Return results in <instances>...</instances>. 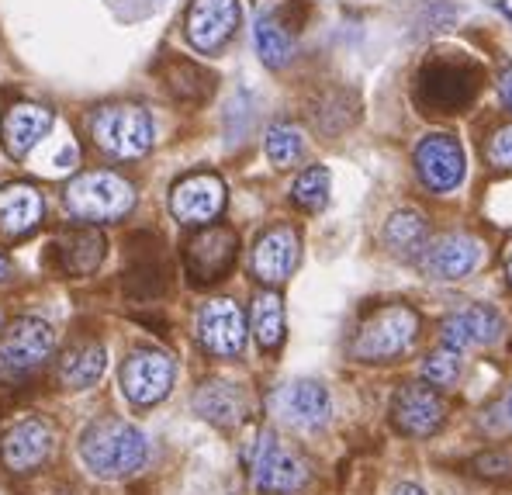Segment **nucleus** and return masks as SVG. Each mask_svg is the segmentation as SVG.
<instances>
[{"mask_svg": "<svg viewBox=\"0 0 512 495\" xmlns=\"http://www.w3.org/2000/svg\"><path fill=\"white\" fill-rule=\"evenodd\" d=\"M80 461L97 478H128L146 464V437L125 419H97L80 437Z\"/></svg>", "mask_w": 512, "mask_h": 495, "instance_id": "nucleus-1", "label": "nucleus"}, {"mask_svg": "<svg viewBox=\"0 0 512 495\" xmlns=\"http://www.w3.org/2000/svg\"><path fill=\"white\" fill-rule=\"evenodd\" d=\"M481 84V70L478 63L464 56H436L426 59L423 70L416 73V104L426 115H454L464 111L474 101Z\"/></svg>", "mask_w": 512, "mask_h": 495, "instance_id": "nucleus-2", "label": "nucleus"}, {"mask_svg": "<svg viewBox=\"0 0 512 495\" xmlns=\"http://www.w3.org/2000/svg\"><path fill=\"white\" fill-rule=\"evenodd\" d=\"M419 336V315L409 305H384L374 315H367L350 343V354L367 364L402 357Z\"/></svg>", "mask_w": 512, "mask_h": 495, "instance_id": "nucleus-3", "label": "nucleus"}, {"mask_svg": "<svg viewBox=\"0 0 512 495\" xmlns=\"http://www.w3.org/2000/svg\"><path fill=\"white\" fill-rule=\"evenodd\" d=\"M246 468H250L256 489L267 495L298 492L308 482V464L274 430L256 433V440L246 447Z\"/></svg>", "mask_w": 512, "mask_h": 495, "instance_id": "nucleus-4", "label": "nucleus"}, {"mask_svg": "<svg viewBox=\"0 0 512 495\" xmlns=\"http://www.w3.org/2000/svg\"><path fill=\"white\" fill-rule=\"evenodd\" d=\"M66 205L84 222H111V219H122L125 212H132L135 187L122 174L94 170V174H80L70 180Z\"/></svg>", "mask_w": 512, "mask_h": 495, "instance_id": "nucleus-5", "label": "nucleus"}, {"mask_svg": "<svg viewBox=\"0 0 512 495\" xmlns=\"http://www.w3.org/2000/svg\"><path fill=\"white\" fill-rule=\"evenodd\" d=\"M90 135L115 160H139L153 146V122L139 104H108L94 115Z\"/></svg>", "mask_w": 512, "mask_h": 495, "instance_id": "nucleus-6", "label": "nucleus"}, {"mask_svg": "<svg viewBox=\"0 0 512 495\" xmlns=\"http://www.w3.org/2000/svg\"><path fill=\"white\" fill-rule=\"evenodd\" d=\"M239 253V236L229 225H205L191 243L184 246V270L187 281L205 288L222 277H229L232 264Z\"/></svg>", "mask_w": 512, "mask_h": 495, "instance_id": "nucleus-7", "label": "nucleus"}, {"mask_svg": "<svg viewBox=\"0 0 512 495\" xmlns=\"http://www.w3.org/2000/svg\"><path fill=\"white\" fill-rule=\"evenodd\" d=\"M173 385V360L163 350H132L122 364V392L139 409L167 399Z\"/></svg>", "mask_w": 512, "mask_h": 495, "instance_id": "nucleus-8", "label": "nucleus"}, {"mask_svg": "<svg viewBox=\"0 0 512 495\" xmlns=\"http://www.w3.org/2000/svg\"><path fill=\"white\" fill-rule=\"evenodd\" d=\"M464 167L468 163H464V146L457 142V135L433 132L416 146V170L429 191H457L464 180Z\"/></svg>", "mask_w": 512, "mask_h": 495, "instance_id": "nucleus-9", "label": "nucleus"}, {"mask_svg": "<svg viewBox=\"0 0 512 495\" xmlns=\"http://www.w3.org/2000/svg\"><path fill=\"white\" fill-rule=\"evenodd\" d=\"M447 419V405L429 385H402L391 395V423L405 437H433Z\"/></svg>", "mask_w": 512, "mask_h": 495, "instance_id": "nucleus-10", "label": "nucleus"}, {"mask_svg": "<svg viewBox=\"0 0 512 495\" xmlns=\"http://www.w3.org/2000/svg\"><path fill=\"white\" fill-rule=\"evenodd\" d=\"M198 343L215 357H239L246 347V315L229 298H215L198 312Z\"/></svg>", "mask_w": 512, "mask_h": 495, "instance_id": "nucleus-11", "label": "nucleus"}, {"mask_svg": "<svg viewBox=\"0 0 512 495\" xmlns=\"http://www.w3.org/2000/svg\"><path fill=\"white\" fill-rule=\"evenodd\" d=\"M225 208V184L215 174H191L170 191V212L184 225H208Z\"/></svg>", "mask_w": 512, "mask_h": 495, "instance_id": "nucleus-12", "label": "nucleus"}, {"mask_svg": "<svg viewBox=\"0 0 512 495\" xmlns=\"http://www.w3.org/2000/svg\"><path fill=\"white\" fill-rule=\"evenodd\" d=\"M149 236H135L128 243V267L122 274L125 284V295L128 298H139V302H149V298H160L167 291V277L170 267L163 260V243L153 236V246H146Z\"/></svg>", "mask_w": 512, "mask_h": 495, "instance_id": "nucleus-13", "label": "nucleus"}, {"mask_svg": "<svg viewBox=\"0 0 512 495\" xmlns=\"http://www.w3.org/2000/svg\"><path fill=\"white\" fill-rule=\"evenodd\" d=\"M481 253L485 250H481L478 236H471V232H447V236L426 243L419 267L429 277H436V281H457V277L471 274L481 264Z\"/></svg>", "mask_w": 512, "mask_h": 495, "instance_id": "nucleus-14", "label": "nucleus"}, {"mask_svg": "<svg viewBox=\"0 0 512 495\" xmlns=\"http://www.w3.org/2000/svg\"><path fill=\"white\" fill-rule=\"evenodd\" d=\"M56 347L52 326L42 319H14L0 336V364L11 371H32Z\"/></svg>", "mask_w": 512, "mask_h": 495, "instance_id": "nucleus-15", "label": "nucleus"}, {"mask_svg": "<svg viewBox=\"0 0 512 495\" xmlns=\"http://www.w3.org/2000/svg\"><path fill=\"white\" fill-rule=\"evenodd\" d=\"M49 250H52V264H56L59 274L87 277L101 267L108 243H104V236L94 225H70V229H63L52 239Z\"/></svg>", "mask_w": 512, "mask_h": 495, "instance_id": "nucleus-16", "label": "nucleus"}, {"mask_svg": "<svg viewBox=\"0 0 512 495\" xmlns=\"http://www.w3.org/2000/svg\"><path fill=\"white\" fill-rule=\"evenodd\" d=\"M239 28L236 0H194L187 11V39L198 52H218Z\"/></svg>", "mask_w": 512, "mask_h": 495, "instance_id": "nucleus-17", "label": "nucleus"}, {"mask_svg": "<svg viewBox=\"0 0 512 495\" xmlns=\"http://www.w3.org/2000/svg\"><path fill=\"white\" fill-rule=\"evenodd\" d=\"M301 239L291 225H274L253 246V274L260 284H281L298 267Z\"/></svg>", "mask_w": 512, "mask_h": 495, "instance_id": "nucleus-18", "label": "nucleus"}, {"mask_svg": "<svg viewBox=\"0 0 512 495\" xmlns=\"http://www.w3.org/2000/svg\"><path fill=\"white\" fill-rule=\"evenodd\" d=\"M52 454V426L42 423V419H21L0 440V461L11 471L25 475V471H35L49 461Z\"/></svg>", "mask_w": 512, "mask_h": 495, "instance_id": "nucleus-19", "label": "nucleus"}, {"mask_svg": "<svg viewBox=\"0 0 512 495\" xmlns=\"http://www.w3.org/2000/svg\"><path fill=\"white\" fill-rule=\"evenodd\" d=\"M443 347L468 350V347H488L502 336V319L488 305H471V309L450 312L440 326Z\"/></svg>", "mask_w": 512, "mask_h": 495, "instance_id": "nucleus-20", "label": "nucleus"}, {"mask_svg": "<svg viewBox=\"0 0 512 495\" xmlns=\"http://www.w3.org/2000/svg\"><path fill=\"white\" fill-rule=\"evenodd\" d=\"M277 409H281V416L288 419L291 426H298V430H319V426H326L329 412H333V402H329V392L319 381L301 378L281 388Z\"/></svg>", "mask_w": 512, "mask_h": 495, "instance_id": "nucleus-21", "label": "nucleus"}, {"mask_svg": "<svg viewBox=\"0 0 512 495\" xmlns=\"http://www.w3.org/2000/svg\"><path fill=\"white\" fill-rule=\"evenodd\" d=\"M52 125V111L42 104H18V108L7 111L4 118V149L14 160H25L35 149V142L49 132Z\"/></svg>", "mask_w": 512, "mask_h": 495, "instance_id": "nucleus-22", "label": "nucleus"}, {"mask_svg": "<svg viewBox=\"0 0 512 495\" xmlns=\"http://www.w3.org/2000/svg\"><path fill=\"white\" fill-rule=\"evenodd\" d=\"M194 412H198L201 419H208V423L215 426H236L243 423L246 416V395L239 392V385H229V381H205V385L198 388V395H194Z\"/></svg>", "mask_w": 512, "mask_h": 495, "instance_id": "nucleus-23", "label": "nucleus"}, {"mask_svg": "<svg viewBox=\"0 0 512 495\" xmlns=\"http://www.w3.org/2000/svg\"><path fill=\"white\" fill-rule=\"evenodd\" d=\"M39 219H42V194L32 184L0 187V232L21 236V232H32Z\"/></svg>", "mask_w": 512, "mask_h": 495, "instance_id": "nucleus-24", "label": "nucleus"}, {"mask_svg": "<svg viewBox=\"0 0 512 495\" xmlns=\"http://www.w3.org/2000/svg\"><path fill=\"white\" fill-rule=\"evenodd\" d=\"M104 364H108V354L97 340H84V343H73L70 350L59 360V381L73 392L80 388L97 385V378L104 374Z\"/></svg>", "mask_w": 512, "mask_h": 495, "instance_id": "nucleus-25", "label": "nucleus"}, {"mask_svg": "<svg viewBox=\"0 0 512 495\" xmlns=\"http://www.w3.org/2000/svg\"><path fill=\"white\" fill-rule=\"evenodd\" d=\"M384 243L395 257L402 260H419L429 243V229H426V219L416 212V208H402L395 212L384 225Z\"/></svg>", "mask_w": 512, "mask_h": 495, "instance_id": "nucleus-26", "label": "nucleus"}, {"mask_svg": "<svg viewBox=\"0 0 512 495\" xmlns=\"http://www.w3.org/2000/svg\"><path fill=\"white\" fill-rule=\"evenodd\" d=\"M163 87L170 90L177 101L184 104H201L212 97L215 90V77L205 70V66L191 63V59H170L167 63V77H163Z\"/></svg>", "mask_w": 512, "mask_h": 495, "instance_id": "nucleus-27", "label": "nucleus"}, {"mask_svg": "<svg viewBox=\"0 0 512 495\" xmlns=\"http://www.w3.org/2000/svg\"><path fill=\"white\" fill-rule=\"evenodd\" d=\"M253 336L260 350H277L284 343V302L277 291H260L253 298Z\"/></svg>", "mask_w": 512, "mask_h": 495, "instance_id": "nucleus-28", "label": "nucleus"}, {"mask_svg": "<svg viewBox=\"0 0 512 495\" xmlns=\"http://www.w3.org/2000/svg\"><path fill=\"white\" fill-rule=\"evenodd\" d=\"M253 42H256V52H260L263 66H270V70H281V66H288L291 59H295V39H291L288 28L277 18L256 21Z\"/></svg>", "mask_w": 512, "mask_h": 495, "instance_id": "nucleus-29", "label": "nucleus"}, {"mask_svg": "<svg viewBox=\"0 0 512 495\" xmlns=\"http://www.w3.org/2000/svg\"><path fill=\"white\" fill-rule=\"evenodd\" d=\"M263 146H267V156L277 170H288V167H295L301 160V153H305V135H301L298 125L281 122V125H270Z\"/></svg>", "mask_w": 512, "mask_h": 495, "instance_id": "nucleus-30", "label": "nucleus"}, {"mask_svg": "<svg viewBox=\"0 0 512 495\" xmlns=\"http://www.w3.org/2000/svg\"><path fill=\"white\" fill-rule=\"evenodd\" d=\"M312 115H315V125H319L322 132L336 135V132H343L353 118H357V101H353V94H346V90H329V94L315 104Z\"/></svg>", "mask_w": 512, "mask_h": 495, "instance_id": "nucleus-31", "label": "nucleus"}, {"mask_svg": "<svg viewBox=\"0 0 512 495\" xmlns=\"http://www.w3.org/2000/svg\"><path fill=\"white\" fill-rule=\"evenodd\" d=\"M291 201H295L301 212H322L329 205V170L308 167L295 180V187H291Z\"/></svg>", "mask_w": 512, "mask_h": 495, "instance_id": "nucleus-32", "label": "nucleus"}, {"mask_svg": "<svg viewBox=\"0 0 512 495\" xmlns=\"http://www.w3.org/2000/svg\"><path fill=\"white\" fill-rule=\"evenodd\" d=\"M423 378L429 388H450L461 378V350L440 347L423 360Z\"/></svg>", "mask_w": 512, "mask_h": 495, "instance_id": "nucleus-33", "label": "nucleus"}, {"mask_svg": "<svg viewBox=\"0 0 512 495\" xmlns=\"http://www.w3.org/2000/svg\"><path fill=\"white\" fill-rule=\"evenodd\" d=\"M488 163L499 170H512V122L502 125L488 142Z\"/></svg>", "mask_w": 512, "mask_h": 495, "instance_id": "nucleus-34", "label": "nucleus"}, {"mask_svg": "<svg viewBox=\"0 0 512 495\" xmlns=\"http://www.w3.org/2000/svg\"><path fill=\"white\" fill-rule=\"evenodd\" d=\"M499 97H502V104L512 111V66L499 77Z\"/></svg>", "mask_w": 512, "mask_h": 495, "instance_id": "nucleus-35", "label": "nucleus"}, {"mask_svg": "<svg viewBox=\"0 0 512 495\" xmlns=\"http://www.w3.org/2000/svg\"><path fill=\"white\" fill-rule=\"evenodd\" d=\"M11 274H14L11 260H7L4 253H0V284H4V281H11Z\"/></svg>", "mask_w": 512, "mask_h": 495, "instance_id": "nucleus-36", "label": "nucleus"}, {"mask_svg": "<svg viewBox=\"0 0 512 495\" xmlns=\"http://www.w3.org/2000/svg\"><path fill=\"white\" fill-rule=\"evenodd\" d=\"M391 495H426V492H423V489H419V485L405 482V485H398V489H395V492H391Z\"/></svg>", "mask_w": 512, "mask_h": 495, "instance_id": "nucleus-37", "label": "nucleus"}, {"mask_svg": "<svg viewBox=\"0 0 512 495\" xmlns=\"http://www.w3.org/2000/svg\"><path fill=\"white\" fill-rule=\"evenodd\" d=\"M502 412H506V423L512 426V392L506 395V399H502Z\"/></svg>", "mask_w": 512, "mask_h": 495, "instance_id": "nucleus-38", "label": "nucleus"}, {"mask_svg": "<svg viewBox=\"0 0 512 495\" xmlns=\"http://www.w3.org/2000/svg\"><path fill=\"white\" fill-rule=\"evenodd\" d=\"M506 277H509V284H512V253H509V260H506Z\"/></svg>", "mask_w": 512, "mask_h": 495, "instance_id": "nucleus-39", "label": "nucleus"}]
</instances>
